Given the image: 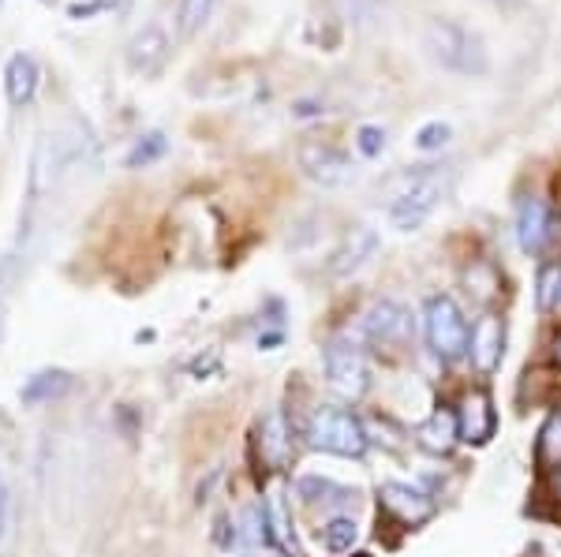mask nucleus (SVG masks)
<instances>
[{
	"label": "nucleus",
	"instance_id": "obj_1",
	"mask_svg": "<svg viewBox=\"0 0 561 557\" xmlns=\"http://www.w3.org/2000/svg\"><path fill=\"white\" fill-rule=\"evenodd\" d=\"M449 187H454V176L446 169H415V173H404L393 179V195H389V221H393L397 232H415L423 221L446 202Z\"/></svg>",
	"mask_w": 561,
	"mask_h": 557
},
{
	"label": "nucleus",
	"instance_id": "obj_2",
	"mask_svg": "<svg viewBox=\"0 0 561 557\" xmlns=\"http://www.w3.org/2000/svg\"><path fill=\"white\" fill-rule=\"evenodd\" d=\"M423 49L431 53V60H438L442 68L457 71V76L479 79L491 71L483 38L454 20H431L427 31H423Z\"/></svg>",
	"mask_w": 561,
	"mask_h": 557
},
{
	"label": "nucleus",
	"instance_id": "obj_3",
	"mask_svg": "<svg viewBox=\"0 0 561 557\" xmlns=\"http://www.w3.org/2000/svg\"><path fill=\"white\" fill-rule=\"evenodd\" d=\"M307 442H311V449H319V453L359 461L367 453V427L348 408L322 404V408H314L311 423H307Z\"/></svg>",
	"mask_w": 561,
	"mask_h": 557
},
{
	"label": "nucleus",
	"instance_id": "obj_4",
	"mask_svg": "<svg viewBox=\"0 0 561 557\" xmlns=\"http://www.w3.org/2000/svg\"><path fill=\"white\" fill-rule=\"evenodd\" d=\"M423 334H427L431 352L442 363H454L468 352L472 329H468V318L454 295H431L427 307H423Z\"/></svg>",
	"mask_w": 561,
	"mask_h": 557
},
{
	"label": "nucleus",
	"instance_id": "obj_5",
	"mask_svg": "<svg viewBox=\"0 0 561 557\" xmlns=\"http://www.w3.org/2000/svg\"><path fill=\"white\" fill-rule=\"evenodd\" d=\"M325 379H330L333 393H341L345 401H359L367 393V385H370L367 359H364V348L352 337L341 334L325 345Z\"/></svg>",
	"mask_w": 561,
	"mask_h": 557
},
{
	"label": "nucleus",
	"instance_id": "obj_6",
	"mask_svg": "<svg viewBox=\"0 0 561 557\" xmlns=\"http://www.w3.org/2000/svg\"><path fill=\"white\" fill-rule=\"evenodd\" d=\"M296 161H300L304 176L314 179L319 187H345L356 179V165L341 147L322 139H304L300 150H296Z\"/></svg>",
	"mask_w": 561,
	"mask_h": 557
},
{
	"label": "nucleus",
	"instance_id": "obj_7",
	"mask_svg": "<svg viewBox=\"0 0 561 557\" xmlns=\"http://www.w3.org/2000/svg\"><path fill=\"white\" fill-rule=\"evenodd\" d=\"M364 334L370 345H404L412 337V311L397 300H378L370 303V311L364 314Z\"/></svg>",
	"mask_w": 561,
	"mask_h": 557
},
{
	"label": "nucleus",
	"instance_id": "obj_8",
	"mask_svg": "<svg viewBox=\"0 0 561 557\" xmlns=\"http://www.w3.org/2000/svg\"><path fill=\"white\" fill-rule=\"evenodd\" d=\"M378 232L375 229H367V224H356V229H348L345 236H341V244L333 247V255H330V274L333 277H352V274H359L370 258L378 255Z\"/></svg>",
	"mask_w": 561,
	"mask_h": 557
},
{
	"label": "nucleus",
	"instance_id": "obj_9",
	"mask_svg": "<svg viewBox=\"0 0 561 557\" xmlns=\"http://www.w3.org/2000/svg\"><path fill=\"white\" fill-rule=\"evenodd\" d=\"M169 53H173V42H169V34L161 31L158 23H150V26H142V31L128 42V68L135 71V76L153 79L161 68L169 65Z\"/></svg>",
	"mask_w": 561,
	"mask_h": 557
},
{
	"label": "nucleus",
	"instance_id": "obj_10",
	"mask_svg": "<svg viewBox=\"0 0 561 557\" xmlns=\"http://www.w3.org/2000/svg\"><path fill=\"white\" fill-rule=\"evenodd\" d=\"M378 498H382L386 513L401 520L404 527H420L434 517V501L420 487H409V483H382Z\"/></svg>",
	"mask_w": 561,
	"mask_h": 557
},
{
	"label": "nucleus",
	"instance_id": "obj_11",
	"mask_svg": "<svg viewBox=\"0 0 561 557\" xmlns=\"http://www.w3.org/2000/svg\"><path fill=\"white\" fill-rule=\"evenodd\" d=\"M259 456L270 472L288 468V461H293V430H288V419L280 408L266 411V419L259 423Z\"/></svg>",
	"mask_w": 561,
	"mask_h": 557
},
{
	"label": "nucleus",
	"instance_id": "obj_12",
	"mask_svg": "<svg viewBox=\"0 0 561 557\" xmlns=\"http://www.w3.org/2000/svg\"><path fill=\"white\" fill-rule=\"evenodd\" d=\"M494 434V408H491V393L476 390L460 401L457 411V438L468 445H483Z\"/></svg>",
	"mask_w": 561,
	"mask_h": 557
},
{
	"label": "nucleus",
	"instance_id": "obj_13",
	"mask_svg": "<svg viewBox=\"0 0 561 557\" xmlns=\"http://www.w3.org/2000/svg\"><path fill=\"white\" fill-rule=\"evenodd\" d=\"M502 348H505V326L497 314H483V318L472 326V337H468V352H472V363L483 374H491L497 363H502Z\"/></svg>",
	"mask_w": 561,
	"mask_h": 557
},
{
	"label": "nucleus",
	"instance_id": "obj_14",
	"mask_svg": "<svg viewBox=\"0 0 561 557\" xmlns=\"http://www.w3.org/2000/svg\"><path fill=\"white\" fill-rule=\"evenodd\" d=\"M517 244L524 255H539L550 244V210L536 195H528L517 206Z\"/></svg>",
	"mask_w": 561,
	"mask_h": 557
},
{
	"label": "nucleus",
	"instance_id": "obj_15",
	"mask_svg": "<svg viewBox=\"0 0 561 557\" xmlns=\"http://www.w3.org/2000/svg\"><path fill=\"white\" fill-rule=\"evenodd\" d=\"M38 60L31 57V53H12L4 65V94H8V105H15V109H23V105L34 102V94H38Z\"/></svg>",
	"mask_w": 561,
	"mask_h": 557
},
{
	"label": "nucleus",
	"instance_id": "obj_16",
	"mask_svg": "<svg viewBox=\"0 0 561 557\" xmlns=\"http://www.w3.org/2000/svg\"><path fill=\"white\" fill-rule=\"evenodd\" d=\"M68 390H71V374L60 371V367H53V371H38V374H31V379L23 382L20 401L26 404V408H38V404L60 401Z\"/></svg>",
	"mask_w": 561,
	"mask_h": 557
},
{
	"label": "nucleus",
	"instance_id": "obj_17",
	"mask_svg": "<svg viewBox=\"0 0 561 557\" xmlns=\"http://www.w3.org/2000/svg\"><path fill=\"white\" fill-rule=\"evenodd\" d=\"M415 445H423L427 453H449L457 445V416L449 411H431L420 427H415Z\"/></svg>",
	"mask_w": 561,
	"mask_h": 557
},
{
	"label": "nucleus",
	"instance_id": "obj_18",
	"mask_svg": "<svg viewBox=\"0 0 561 557\" xmlns=\"http://www.w3.org/2000/svg\"><path fill=\"white\" fill-rule=\"evenodd\" d=\"M237 538L243 546H251V550H259V546H270L274 543V527H270V513H266V501H255V506H248L240 513V532Z\"/></svg>",
	"mask_w": 561,
	"mask_h": 557
},
{
	"label": "nucleus",
	"instance_id": "obj_19",
	"mask_svg": "<svg viewBox=\"0 0 561 557\" xmlns=\"http://www.w3.org/2000/svg\"><path fill=\"white\" fill-rule=\"evenodd\" d=\"M536 461H539V468H561V408L550 411L547 423L539 430Z\"/></svg>",
	"mask_w": 561,
	"mask_h": 557
},
{
	"label": "nucleus",
	"instance_id": "obj_20",
	"mask_svg": "<svg viewBox=\"0 0 561 557\" xmlns=\"http://www.w3.org/2000/svg\"><path fill=\"white\" fill-rule=\"evenodd\" d=\"M214 8L217 0H180V12H176V34L180 38H195L206 23L214 20Z\"/></svg>",
	"mask_w": 561,
	"mask_h": 557
},
{
	"label": "nucleus",
	"instance_id": "obj_21",
	"mask_svg": "<svg viewBox=\"0 0 561 557\" xmlns=\"http://www.w3.org/2000/svg\"><path fill=\"white\" fill-rule=\"evenodd\" d=\"M165 150H169L165 131H147V135H142V139L128 150L124 165H128V169H147V165H153V161L165 158Z\"/></svg>",
	"mask_w": 561,
	"mask_h": 557
},
{
	"label": "nucleus",
	"instance_id": "obj_22",
	"mask_svg": "<svg viewBox=\"0 0 561 557\" xmlns=\"http://www.w3.org/2000/svg\"><path fill=\"white\" fill-rule=\"evenodd\" d=\"M356 535H359L356 520H352V517H333L330 524L322 527V546L330 554H348L352 546H356Z\"/></svg>",
	"mask_w": 561,
	"mask_h": 557
},
{
	"label": "nucleus",
	"instance_id": "obj_23",
	"mask_svg": "<svg viewBox=\"0 0 561 557\" xmlns=\"http://www.w3.org/2000/svg\"><path fill=\"white\" fill-rule=\"evenodd\" d=\"M536 303H539V311H561V266L558 263H547L539 269Z\"/></svg>",
	"mask_w": 561,
	"mask_h": 557
},
{
	"label": "nucleus",
	"instance_id": "obj_24",
	"mask_svg": "<svg viewBox=\"0 0 561 557\" xmlns=\"http://www.w3.org/2000/svg\"><path fill=\"white\" fill-rule=\"evenodd\" d=\"M300 498H307L311 506H319V501L333 506V501H348L352 494L345 487H337L333 479H319V475H307V479H300Z\"/></svg>",
	"mask_w": 561,
	"mask_h": 557
},
{
	"label": "nucleus",
	"instance_id": "obj_25",
	"mask_svg": "<svg viewBox=\"0 0 561 557\" xmlns=\"http://www.w3.org/2000/svg\"><path fill=\"white\" fill-rule=\"evenodd\" d=\"M449 139H454V128H449V124H442V120H431V124H423V128L415 131V147H420L423 154H434V150L449 147Z\"/></svg>",
	"mask_w": 561,
	"mask_h": 557
},
{
	"label": "nucleus",
	"instance_id": "obj_26",
	"mask_svg": "<svg viewBox=\"0 0 561 557\" xmlns=\"http://www.w3.org/2000/svg\"><path fill=\"white\" fill-rule=\"evenodd\" d=\"M266 513H270V527H274V538L285 546H293V527H288V513H285V494L274 490L266 498Z\"/></svg>",
	"mask_w": 561,
	"mask_h": 557
},
{
	"label": "nucleus",
	"instance_id": "obj_27",
	"mask_svg": "<svg viewBox=\"0 0 561 557\" xmlns=\"http://www.w3.org/2000/svg\"><path fill=\"white\" fill-rule=\"evenodd\" d=\"M356 147L364 158H378L386 150V131L378 128V124H364V128L356 131Z\"/></svg>",
	"mask_w": 561,
	"mask_h": 557
},
{
	"label": "nucleus",
	"instance_id": "obj_28",
	"mask_svg": "<svg viewBox=\"0 0 561 557\" xmlns=\"http://www.w3.org/2000/svg\"><path fill=\"white\" fill-rule=\"evenodd\" d=\"M8 509H12V494H8V479L0 472V543H4V532H8Z\"/></svg>",
	"mask_w": 561,
	"mask_h": 557
},
{
	"label": "nucleus",
	"instance_id": "obj_29",
	"mask_svg": "<svg viewBox=\"0 0 561 557\" xmlns=\"http://www.w3.org/2000/svg\"><path fill=\"white\" fill-rule=\"evenodd\" d=\"M68 15H71V20H87V15H98V4H94V0H87V4H71Z\"/></svg>",
	"mask_w": 561,
	"mask_h": 557
},
{
	"label": "nucleus",
	"instance_id": "obj_30",
	"mask_svg": "<svg viewBox=\"0 0 561 557\" xmlns=\"http://www.w3.org/2000/svg\"><path fill=\"white\" fill-rule=\"evenodd\" d=\"M94 4H98V12H108V8H116L121 0H94Z\"/></svg>",
	"mask_w": 561,
	"mask_h": 557
},
{
	"label": "nucleus",
	"instance_id": "obj_31",
	"mask_svg": "<svg viewBox=\"0 0 561 557\" xmlns=\"http://www.w3.org/2000/svg\"><path fill=\"white\" fill-rule=\"evenodd\" d=\"M491 4H517V0H491Z\"/></svg>",
	"mask_w": 561,
	"mask_h": 557
},
{
	"label": "nucleus",
	"instance_id": "obj_32",
	"mask_svg": "<svg viewBox=\"0 0 561 557\" xmlns=\"http://www.w3.org/2000/svg\"><path fill=\"white\" fill-rule=\"evenodd\" d=\"M558 363H561V337H558Z\"/></svg>",
	"mask_w": 561,
	"mask_h": 557
},
{
	"label": "nucleus",
	"instance_id": "obj_33",
	"mask_svg": "<svg viewBox=\"0 0 561 557\" xmlns=\"http://www.w3.org/2000/svg\"><path fill=\"white\" fill-rule=\"evenodd\" d=\"M356 557H367V554H356Z\"/></svg>",
	"mask_w": 561,
	"mask_h": 557
},
{
	"label": "nucleus",
	"instance_id": "obj_34",
	"mask_svg": "<svg viewBox=\"0 0 561 557\" xmlns=\"http://www.w3.org/2000/svg\"><path fill=\"white\" fill-rule=\"evenodd\" d=\"M0 4H4V0H0Z\"/></svg>",
	"mask_w": 561,
	"mask_h": 557
}]
</instances>
